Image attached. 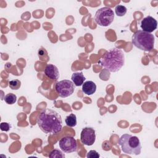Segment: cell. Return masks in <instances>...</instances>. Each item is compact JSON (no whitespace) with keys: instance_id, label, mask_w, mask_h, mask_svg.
<instances>
[{"instance_id":"1","label":"cell","mask_w":158,"mask_h":158,"mask_svg":"<svg viewBox=\"0 0 158 158\" xmlns=\"http://www.w3.org/2000/svg\"><path fill=\"white\" fill-rule=\"evenodd\" d=\"M36 122L40 128L45 133L57 134L62 129L61 115L52 109L46 108L43 110L38 115Z\"/></svg>"},{"instance_id":"2","label":"cell","mask_w":158,"mask_h":158,"mask_svg":"<svg viewBox=\"0 0 158 158\" xmlns=\"http://www.w3.org/2000/svg\"><path fill=\"white\" fill-rule=\"evenodd\" d=\"M98 64L110 72H117L125 64L124 53L121 49H111L100 57Z\"/></svg>"},{"instance_id":"3","label":"cell","mask_w":158,"mask_h":158,"mask_svg":"<svg viewBox=\"0 0 158 158\" xmlns=\"http://www.w3.org/2000/svg\"><path fill=\"white\" fill-rule=\"evenodd\" d=\"M154 36L143 30L136 31L131 37L132 44L137 48L146 52L151 51L154 46Z\"/></svg>"},{"instance_id":"4","label":"cell","mask_w":158,"mask_h":158,"mask_svg":"<svg viewBox=\"0 0 158 158\" xmlns=\"http://www.w3.org/2000/svg\"><path fill=\"white\" fill-rule=\"evenodd\" d=\"M118 144L125 154L139 155L141 153V145L139 138L136 136L127 133L123 134L118 139Z\"/></svg>"},{"instance_id":"5","label":"cell","mask_w":158,"mask_h":158,"mask_svg":"<svg viewBox=\"0 0 158 158\" xmlns=\"http://www.w3.org/2000/svg\"><path fill=\"white\" fill-rule=\"evenodd\" d=\"M114 19V11L108 7H103L99 9L94 15L95 22L101 27L110 25Z\"/></svg>"},{"instance_id":"6","label":"cell","mask_w":158,"mask_h":158,"mask_svg":"<svg viewBox=\"0 0 158 158\" xmlns=\"http://www.w3.org/2000/svg\"><path fill=\"white\" fill-rule=\"evenodd\" d=\"M55 90L61 98H67L71 96L75 90L73 83L69 80H63L56 83Z\"/></svg>"},{"instance_id":"7","label":"cell","mask_w":158,"mask_h":158,"mask_svg":"<svg viewBox=\"0 0 158 158\" xmlns=\"http://www.w3.org/2000/svg\"><path fill=\"white\" fill-rule=\"evenodd\" d=\"M60 149L65 153H71L77 150L78 145L76 139L72 136H65L59 141Z\"/></svg>"},{"instance_id":"8","label":"cell","mask_w":158,"mask_h":158,"mask_svg":"<svg viewBox=\"0 0 158 158\" xmlns=\"http://www.w3.org/2000/svg\"><path fill=\"white\" fill-rule=\"evenodd\" d=\"M80 139L81 143L85 145H93L96 140L95 130L91 127L84 128L81 132Z\"/></svg>"},{"instance_id":"9","label":"cell","mask_w":158,"mask_h":158,"mask_svg":"<svg viewBox=\"0 0 158 158\" xmlns=\"http://www.w3.org/2000/svg\"><path fill=\"white\" fill-rule=\"evenodd\" d=\"M157 20L150 15L143 18L140 23V27L142 30L150 33L153 32L157 28Z\"/></svg>"},{"instance_id":"10","label":"cell","mask_w":158,"mask_h":158,"mask_svg":"<svg viewBox=\"0 0 158 158\" xmlns=\"http://www.w3.org/2000/svg\"><path fill=\"white\" fill-rule=\"evenodd\" d=\"M45 75L52 80H57L59 77V72L57 67L53 64H48L44 69Z\"/></svg>"},{"instance_id":"11","label":"cell","mask_w":158,"mask_h":158,"mask_svg":"<svg viewBox=\"0 0 158 158\" xmlns=\"http://www.w3.org/2000/svg\"><path fill=\"white\" fill-rule=\"evenodd\" d=\"M96 85L92 81H87L82 85V91L86 95H91L96 92Z\"/></svg>"},{"instance_id":"12","label":"cell","mask_w":158,"mask_h":158,"mask_svg":"<svg viewBox=\"0 0 158 158\" xmlns=\"http://www.w3.org/2000/svg\"><path fill=\"white\" fill-rule=\"evenodd\" d=\"M71 79L75 86H80L83 84L86 78L82 72H75L72 74Z\"/></svg>"},{"instance_id":"13","label":"cell","mask_w":158,"mask_h":158,"mask_svg":"<svg viewBox=\"0 0 158 158\" xmlns=\"http://www.w3.org/2000/svg\"><path fill=\"white\" fill-rule=\"evenodd\" d=\"M66 125L69 127H73L77 125V117L74 114H70L67 116L65 120Z\"/></svg>"},{"instance_id":"14","label":"cell","mask_w":158,"mask_h":158,"mask_svg":"<svg viewBox=\"0 0 158 158\" xmlns=\"http://www.w3.org/2000/svg\"><path fill=\"white\" fill-rule=\"evenodd\" d=\"M127 9L125 6L123 5H117L115 8V12L117 16L122 17L125 15L127 13Z\"/></svg>"},{"instance_id":"15","label":"cell","mask_w":158,"mask_h":158,"mask_svg":"<svg viewBox=\"0 0 158 158\" xmlns=\"http://www.w3.org/2000/svg\"><path fill=\"white\" fill-rule=\"evenodd\" d=\"M4 100L8 104H13L17 101V96L13 93H8L4 96Z\"/></svg>"},{"instance_id":"16","label":"cell","mask_w":158,"mask_h":158,"mask_svg":"<svg viewBox=\"0 0 158 158\" xmlns=\"http://www.w3.org/2000/svg\"><path fill=\"white\" fill-rule=\"evenodd\" d=\"M21 86V82L20 80L17 79L12 80L9 81V86L10 87V89H14V90H17L20 88Z\"/></svg>"},{"instance_id":"17","label":"cell","mask_w":158,"mask_h":158,"mask_svg":"<svg viewBox=\"0 0 158 158\" xmlns=\"http://www.w3.org/2000/svg\"><path fill=\"white\" fill-rule=\"evenodd\" d=\"M49 157L52 158H64L65 157V155L62 151L58 149H53L49 154Z\"/></svg>"},{"instance_id":"18","label":"cell","mask_w":158,"mask_h":158,"mask_svg":"<svg viewBox=\"0 0 158 158\" xmlns=\"http://www.w3.org/2000/svg\"><path fill=\"white\" fill-rule=\"evenodd\" d=\"M38 57L42 61L47 62L49 60V57L48 56L47 51L45 49H40L38 51Z\"/></svg>"},{"instance_id":"19","label":"cell","mask_w":158,"mask_h":158,"mask_svg":"<svg viewBox=\"0 0 158 158\" xmlns=\"http://www.w3.org/2000/svg\"><path fill=\"white\" fill-rule=\"evenodd\" d=\"M86 157L88 158H99L100 157V155L95 150H91L87 153Z\"/></svg>"},{"instance_id":"20","label":"cell","mask_w":158,"mask_h":158,"mask_svg":"<svg viewBox=\"0 0 158 158\" xmlns=\"http://www.w3.org/2000/svg\"><path fill=\"white\" fill-rule=\"evenodd\" d=\"M10 125L7 122H2L0 125V128L2 131H8L10 129Z\"/></svg>"}]
</instances>
